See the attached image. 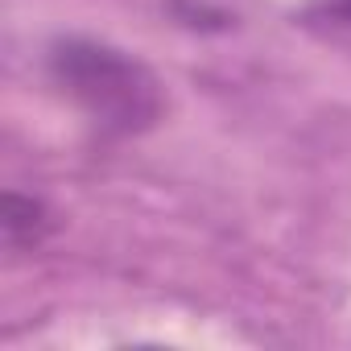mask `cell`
<instances>
[{
	"label": "cell",
	"instance_id": "obj_2",
	"mask_svg": "<svg viewBox=\"0 0 351 351\" xmlns=\"http://www.w3.org/2000/svg\"><path fill=\"white\" fill-rule=\"evenodd\" d=\"M0 228H5V248L13 256H25V252H38L50 240L54 215H50V207L38 195L9 191L5 195V215H0Z\"/></svg>",
	"mask_w": 351,
	"mask_h": 351
},
{
	"label": "cell",
	"instance_id": "obj_1",
	"mask_svg": "<svg viewBox=\"0 0 351 351\" xmlns=\"http://www.w3.org/2000/svg\"><path fill=\"white\" fill-rule=\"evenodd\" d=\"M50 83L99 136H141L165 116L161 79L128 50L99 38H58L46 50Z\"/></svg>",
	"mask_w": 351,
	"mask_h": 351
},
{
	"label": "cell",
	"instance_id": "obj_3",
	"mask_svg": "<svg viewBox=\"0 0 351 351\" xmlns=\"http://www.w3.org/2000/svg\"><path fill=\"white\" fill-rule=\"evenodd\" d=\"M314 17L318 21H330L339 29H351V0H318L314 5Z\"/></svg>",
	"mask_w": 351,
	"mask_h": 351
}]
</instances>
